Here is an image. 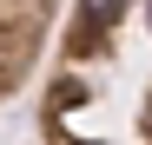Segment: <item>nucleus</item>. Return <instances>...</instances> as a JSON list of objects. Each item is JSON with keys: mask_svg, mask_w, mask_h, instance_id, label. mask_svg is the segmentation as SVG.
<instances>
[{"mask_svg": "<svg viewBox=\"0 0 152 145\" xmlns=\"http://www.w3.org/2000/svg\"><path fill=\"white\" fill-rule=\"evenodd\" d=\"M60 27V0H0V106L40 72Z\"/></svg>", "mask_w": 152, "mask_h": 145, "instance_id": "obj_2", "label": "nucleus"}, {"mask_svg": "<svg viewBox=\"0 0 152 145\" xmlns=\"http://www.w3.org/2000/svg\"><path fill=\"white\" fill-rule=\"evenodd\" d=\"M40 145H152V0H73L40 92Z\"/></svg>", "mask_w": 152, "mask_h": 145, "instance_id": "obj_1", "label": "nucleus"}]
</instances>
